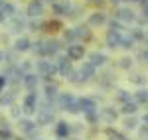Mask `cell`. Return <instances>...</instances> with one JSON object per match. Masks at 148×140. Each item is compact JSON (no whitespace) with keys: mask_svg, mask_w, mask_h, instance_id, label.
<instances>
[{"mask_svg":"<svg viewBox=\"0 0 148 140\" xmlns=\"http://www.w3.org/2000/svg\"><path fill=\"white\" fill-rule=\"evenodd\" d=\"M57 71V65L51 61H38V73L44 75V77H51Z\"/></svg>","mask_w":148,"mask_h":140,"instance_id":"obj_1","label":"cell"},{"mask_svg":"<svg viewBox=\"0 0 148 140\" xmlns=\"http://www.w3.org/2000/svg\"><path fill=\"white\" fill-rule=\"evenodd\" d=\"M83 55H85V47L83 46H77V44L67 46V57L71 59V61H77V59H81Z\"/></svg>","mask_w":148,"mask_h":140,"instance_id":"obj_2","label":"cell"},{"mask_svg":"<svg viewBox=\"0 0 148 140\" xmlns=\"http://www.w3.org/2000/svg\"><path fill=\"white\" fill-rule=\"evenodd\" d=\"M36 101H38V97H36L34 91L24 99V107H22V109H24L26 115H34V113H36Z\"/></svg>","mask_w":148,"mask_h":140,"instance_id":"obj_3","label":"cell"},{"mask_svg":"<svg viewBox=\"0 0 148 140\" xmlns=\"http://www.w3.org/2000/svg\"><path fill=\"white\" fill-rule=\"evenodd\" d=\"M91 77H95V65L91 63H83V67L79 69V81H89Z\"/></svg>","mask_w":148,"mask_h":140,"instance_id":"obj_4","label":"cell"},{"mask_svg":"<svg viewBox=\"0 0 148 140\" xmlns=\"http://www.w3.org/2000/svg\"><path fill=\"white\" fill-rule=\"evenodd\" d=\"M42 12H44V4H42V0H32V2L28 4V16L38 18V16H42Z\"/></svg>","mask_w":148,"mask_h":140,"instance_id":"obj_5","label":"cell"},{"mask_svg":"<svg viewBox=\"0 0 148 140\" xmlns=\"http://www.w3.org/2000/svg\"><path fill=\"white\" fill-rule=\"evenodd\" d=\"M121 42H123V34H121V32H113V30H111V32H109V34H107V46L109 47H121Z\"/></svg>","mask_w":148,"mask_h":140,"instance_id":"obj_6","label":"cell"},{"mask_svg":"<svg viewBox=\"0 0 148 140\" xmlns=\"http://www.w3.org/2000/svg\"><path fill=\"white\" fill-rule=\"evenodd\" d=\"M59 51L57 42H42V55H56Z\"/></svg>","mask_w":148,"mask_h":140,"instance_id":"obj_7","label":"cell"},{"mask_svg":"<svg viewBox=\"0 0 148 140\" xmlns=\"http://www.w3.org/2000/svg\"><path fill=\"white\" fill-rule=\"evenodd\" d=\"M51 122H53V113L42 109V111L38 113V124H40V126H47V124H51Z\"/></svg>","mask_w":148,"mask_h":140,"instance_id":"obj_8","label":"cell"},{"mask_svg":"<svg viewBox=\"0 0 148 140\" xmlns=\"http://www.w3.org/2000/svg\"><path fill=\"white\" fill-rule=\"evenodd\" d=\"M77 107H79V111H83L85 115L91 113V111H97V105H95L93 99H79L77 101Z\"/></svg>","mask_w":148,"mask_h":140,"instance_id":"obj_9","label":"cell"},{"mask_svg":"<svg viewBox=\"0 0 148 140\" xmlns=\"http://www.w3.org/2000/svg\"><path fill=\"white\" fill-rule=\"evenodd\" d=\"M116 16H119V20H121V22H126V24H130V22H134V20H136V14L130 10V8H121Z\"/></svg>","mask_w":148,"mask_h":140,"instance_id":"obj_10","label":"cell"},{"mask_svg":"<svg viewBox=\"0 0 148 140\" xmlns=\"http://www.w3.org/2000/svg\"><path fill=\"white\" fill-rule=\"evenodd\" d=\"M69 61H71L69 57H61V59L56 63V65H57V71H59L63 77H67L69 73H71V63H69Z\"/></svg>","mask_w":148,"mask_h":140,"instance_id":"obj_11","label":"cell"},{"mask_svg":"<svg viewBox=\"0 0 148 140\" xmlns=\"http://www.w3.org/2000/svg\"><path fill=\"white\" fill-rule=\"evenodd\" d=\"M32 47V42L28 40V38H18L16 42H14V49L16 51H28Z\"/></svg>","mask_w":148,"mask_h":140,"instance_id":"obj_12","label":"cell"},{"mask_svg":"<svg viewBox=\"0 0 148 140\" xmlns=\"http://www.w3.org/2000/svg\"><path fill=\"white\" fill-rule=\"evenodd\" d=\"M56 134H57V138H67L69 136V124L63 122V120H59L56 124Z\"/></svg>","mask_w":148,"mask_h":140,"instance_id":"obj_13","label":"cell"},{"mask_svg":"<svg viewBox=\"0 0 148 140\" xmlns=\"http://www.w3.org/2000/svg\"><path fill=\"white\" fill-rule=\"evenodd\" d=\"M105 22H107V16L103 12H95L89 16V26H103Z\"/></svg>","mask_w":148,"mask_h":140,"instance_id":"obj_14","label":"cell"},{"mask_svg":"<svg viewBox=\"0 0 148 140\" xmlns=\"http://www.w3.org/2000/svg\"><path fill=\"white\" fill-rule=\"evenodd\" d=\"M18 124H20V128H22L26 134H32V136L36 134V124L32 122V120H28V118H22Z\"/></svg>","mask_w":148,"mask_h":140,"instance_id":"obj_15","label":"cell"},{"mask_svg":"<svg viewBox=\"0 0 148 140\" xmlns=\"http://www.w3.org/2000/svg\"><path fill=\"white\" fill-rule=\"evenodd\" d=\"M89 59H91L89 63L97 67V65H105V61H107V55H105V53H99V51H93L91 55H89Z\"/></svg>","mask_w":148,"mask_h":140,"instance_id":"obj_16","label":"cell"},{"mask_svg":"<svg viewBox=\"0 0 148 140\" xmlns=\"http://www.w3.org/2000/svg\"><path fill=\"white\" fill-rule=\"evenodd\" d=\"M75 103V99H73V95L71 93H63V95H59V107L65 111L69 105H73Z\"/></svg>","mask_w":148,"mask_h":140,"instance_id":"obj_17","label":"cell"},{"mask_svg":"<svg viewBox=\"0 0 148 140\" xmlns=\"http://www.w3.org/2000/svg\"><path fill=\"white\" fill-rule=\"evenodd\" d=\"M24 85H26L30 91H34L36 87H38V77H36V75H32V73L24 75Z\"/></svg>","mask_w":148,"mask_h":140,"instance_id":"obj_18","label":"cell"},{"mask_svg":"<svg viewBox=\"0 0 148 140\" xmlns=\"http://www.w3.org/2000/svg\"><path fill=\"white\" fill-rule=\"evenodd\" d=\"M99 118H105L107 122H114V120H116V113H114L113 109H103Z\"/></svg>","mask_w":148,"mask_h":140,"instance_id":"obj_19","label":"cell"},{"mask_svg":"<svg viewBox=\"0 0 148 140\" xmlns=\"http://www.w3.org/2000/svg\"><path fill=\"white\" fill-rule=\"evenodd\" d=\"M134 101L136 103H148V89H140L134 93Z\"/></svg>","mask_w":148,"mask_h":140,"instance_id":"obj_20","label":"cell"},{"mask_svg":"<svg viewBox=\"0 0 148 140\" xmlns=\"http://www.w3.org/2000/svg\"><path fill=\"white\" fill-rule=\"evenodd\" d=\"M121 111H123L125 115H134V113L138 111V105H136V103H130V101H128V103H125V107H123Z\"/></svg>","mask_w":148,"mask_h":140,"instance_id":"obj_21","label":"cell"},{"mask_svg":"<svg viewBox=\"0 0 148 140\" xmlns=\"http://www.w3.org/2000/svg\"><path fill=\"white\" fill-rule=\"evenodd\" d=\"M53 10H56V14H59V16H67L69 6L67 4H53Z\"/></svg>","mask_w":148,"mask_h":140,"instance_id":"obj_22","label":"cell"},{"mask_svg":"<svg viewBox=\"0 0 148 140\" xmlns=\"http://www.w3.org/2000/svg\"><path fill=\"white\" fill-rule=\"evenodd\" d=\"M46 97L47 99H56L57 97V87L56 85H49V83L46 85Z\"/></svg>","mask_w":148,"mask_h":140,"instance_id":"obj_23","label":"cell"},{"mask_svg":"<svg viewBox=\"0 0 148 140\" xmlns=\"http://www.w3.org/2000/svg\"><path fill=\"white\" fill-rule=\"evenodd\" d=\"M136 124H138V120H136L134 117H126V118H125V128L132 130V128H136Z\"/></svg>","mask_w":148,"mask_h":140,"instance_id":"obj_24","label":"cell"},{"mask_svg":"<svg viewBox=\"0 0 148 140\" xmlns=\"http://www.w3.org/2000/svg\"><path fill=\"white\" fill-rule=\"evenodd\" d=\"M0 140H14V136H12V132L8 126H4V128L0 130Z\"/></svg>","mask_w":148,"mask_h":140,"instance_id":"obj_25","label":"cell"},{"mask_svg":"<svg viewBox=\"0 0 148 140\" xmlns=\"http://www.w3.org/2000/svg\"><path fill=\"white\" fill-rule=\"evenodd\" d=\"M132 46H134V40H132V38H123V42H121V47H125V49H130Z\"/></svg>","mask_w":148,"mask_h":140,"instance_id":"obj_26","label":"cell"},{"mask_svg":"<svg viewBox=\"0 0 148 140\" xmlns=\"http://www.w3.org/2000/svg\"><path fill=\"white\" fill-rule=\"evenodd\" d=\"M75 36H79V38H89V30L87 28H75Z\"/></svg>","mask_w":148,"mask_h":140,"instance_id":"obj_27","label":"cell"},{"mask_svg":"<svg viewBox=\"0 0 148 140\" xmlns=\"http://www.w3.org/2000/svg\"><path fill=\"white\" fill-rule=\"evenodd\" d=\"M87 120H89V122H97V120H99V113H97V111L87 113Z\"/></svg>","mask_w":148,"mask_h":140,"instance_id":"obj_28","label":"cell"},{"mask_svg":"<svg viewBox=\"0 0 148 140\" xmlns=\"http://www.w3.org/2000/svg\"><path fill=\"white\" fill-rule=\"evenodd\" d=\"M119 99H121L123 103H128V101H130V93H126V91H119Z\"/></svg>","mask_w":148,"mask_h":140,"instance_id":"obj_29","label":"cell"},{"mask_svg":"<svg viewBox=\"0 0 148 140\" xmlns=\"http://www.w3.org/2000/svg\"><path fill=\"white\" fill-rule=\"evenodd\" d=\"M138 136H140V140H148V126H142L138 130Z\"/></svg>","mask_w":148,"mask_h":140,"instance_id":"obj_30","label":"cell"},{"mask_svg":"<svg viewBox=\"0 0 148 140\" xmlns=\"http://www.w3.org/2000/svg\"><path fill=\"white\" fill-rule=\"evenodd\" d=\"M63 36H65V40H75V38H77V36H75V30H67Z\"/></svg>","mask_w":148,"mask_h":140,"instance_id":"obj_31","label":"cell"},{"mask_svg":"<svg viewBox=\"0 0 148 140\" xmlns=\"http://www.w3.org/2000/svg\"><path fill=\"white\" fill-rule=\"evenodd\" d=\"M22 26H24L22 22H18V20H16V22L12 24V30H10V32H18V30H22Z\"/></svg>","mask_w":148,"mask_h":140,"instance_id":"obj_32","label":"cell"},{"mask_svg":"<svg viewBox=\"0 0 148 140\" xmlns=\"http://www.w3.org/2000/svg\"><path fill=\"white\" fill-rule=\"evenodd\" d=\"M132 81L138 83V85H142V83H146V79H144L142 75H134V77H132Z\"/></svg>","mask_w":148,"mask_h":140,"instance_id":"obj_33","label":"cell"},{"mask_svg":"<svg viewBox=\"0 0 148 140\" xmlns=\"http://www.w3.org/2000/svg\"><path fill=\"white\" fill-rule=\"evenodd\" d=\"M130 65H132V61H130L128 57H125V59H123V63H121V67H125V69H126V67H130Z\"/></svg>","mask_w":148,"mask_h":140,"instance_id":"obj_34","label":"cell"},{"mask_svg":"<svg viewBox=\"0 0 148 140\" xmlns=\"http://www.w3.org/2000/svg\"><path fill=\"white\" fill-rule=\"evenodd\" d=\"M6 81H8V79H6L4 75H0V87H4V85H6Z\"/></svg>","mask_w":148,"mask_h":140,"instance_id":"obj_35","label":"cell"},{"mask_svg":"<svg viewBox=\"0 0 148 140\" xmlns=\"http://www.w3.org/2000/svg\"><path fill=\"white\" fill-rule=\"evenodd\" d=\"M142 120H144V126H148V113L144 115V118H142Z\"/></svg>","mask_w":148,"mask_h":140,"instance_id":"obj_36","label":"cell"},{"mask_svg":"<svg viewBox=\"0 0 148 140\" xmlns=\"http://www.w3.org/2000/svg\"><path fill=\"white\" fill-rule=\"evenodd\" d=\"M89 2H91V4H101L103 0H89Z\"/></svg>","mask_w":148,"mask_h":140,"instance_id":"obj_37","label":"cell"},{"mask_svg":"<svg viewBox=\"0 0 148 140\" xmlns=\"http://www.w3.org/2000/svg\"><path fill=\"white\" fill-rule=\"evenodd\" d=\"M2 20H4V14H2V12H0V22H2Z\"/></svg>","mask_w":148,"mask_h":140,"instance_id":"obj_38","label":"cell"},{"mask_svg":"<svg viewBox=\"0 0 148 140\" xmlns=\"http://www.w3.org/2000/svg\"><path fill=\"white\" fill-rule=\"evenodd\" d=\"M111 2H113V4H119V2H121V0H111Z\"/></svg>","mask_w":148,"mask_h":140,"instance_id":"obj_39","label":"cell"},{"mask_svg":"<svg viewBox=\"0 0 148 140\" xmlns=\"http://www.w3.org/2000/svg\"><path fill=\"white\" fill-rule=\"evenodd\" d=\"M2 59H4V53H2V51H0V61H2Z\"/></svg>","mask_w":148,"mask_h":140,"instance_id":"obj_40","label":"cell"},{"mask_svg":"<svg viewBox=\"0 0 148 140\" xmlns=\"http://www.w3.org/2000/svg\"><path fill=\"white\" fill-rule=\"evenodd\" d=\"M128 2H138V0H128Z\"/></svg>","mask_w":148,"mask_h":140,"instance_id":"obj_41","label":"cell"},{"mask_svg":"<svg viewBox=\"0 0 148 140\" xmlns=\"http://www.w3.org/2000/svg\"><path fill=\"white\" fill-rule=\"evenodd\" d=\"M47 2H53V0H47Z\"/></svg>","mask_w":148,"mask_h":140,"instance_id":"obj_42","label":"cell"},{"mask_svg":"<svg viewBox=\"0 0 148 140\" xmlns=\"http://www.w3.org/2000/svg\"><path fill=\"white\" fill-rule=\"evenodd\" d=\"M16 140H22V138H16Z\"/></svg>","mask_w":148,"mask_h":140,"instance_id":"obj_43","label":"cell"}]
</instances>
